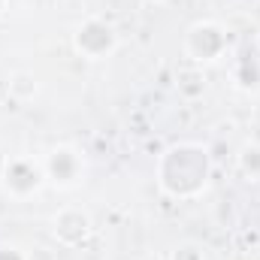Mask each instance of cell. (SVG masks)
<instances>
[{"label":"cell","instance_id":"cell-9","mask_svg":"<svg viewBox=\"0 0 260 260\" xmlns=\"http://www.w3.org/2000/svg\"><path fill=\"white\" fill-rule=\"evenodd\" d=\"M0 260H27V257H24L18 248H12V245H9V248H6V245H0Z\"/></svg>","mask_w":260,"mask_h":260},{"label":"cell","instance_id":"cell-1","mask_svg":"<svg viewBox=\"0 0 260 260\" xmlns=\"http://www.w3.org/2000/svg\"><path fill=\"white\" fill-rule=\"evenodd\" d=\"M209 179V157L197 145H179L160 160V185L173 197L197 194Z\"/></svg>","mask_w":260,"mask_h":260},{"label":"cell","instance_id":"cell-10","mask_svg":"<svg viewBox=\"0 0 260 260\" xmlns=\"http://www.w3.org/2000/svg\"><path fill=\"white\" fill-rule=\"evenodd\" d=\"M0 9H3V0H0Z\"/></svg>","mask_w":260,"mask_h":260},{"label":"cell","instance_id":"cell-2","mask_svg":"<svg viewBox=\"0 0 260 260\" xmlns=\"http://www.w3.org/2000/svg\"><path fill=\"white\" fill-rule=\"evenodd\" d=\"M73 43H76V49H79L85 58L97 61V58H103V55H109V52L115 49V34H112V27L103 24V21H85V24L76 30Z\"/></svg>","mask_w":260,"mask_h":260},{"label":"cell","instance_id":"cell-6","mask_svg":"<svg viewBox=\"0 0 260 260\" xmlns=\"http://www.w3.org/2000/svg\"><path fill=\"white\" fill-rule=\"evenodd\" d=\"M88 233H91V221H88V215L79 212V209H64V212L55 218V236H58V242H64V245H82Z\"/></svg>","mask_w":260,"mask_h":260},{"label":"cell","instance_id":"cell-5","mask_svg":"<svg viewBox=\"0 0 260 260\" xmlns=\"http://www.w3.org/2000/svg\"><path fill=\"white\" fill-rule=\"evenodd\" d=\"M46 173L55 185H76L82 173V160L73 148H55L46 160Z\"/></svg>","mask_w":260,"mask_h":260},{"label":"cell","instance_id":"cell-3","mask_svg":"<svg viewBox=\"0 0 260 260\" xmlns=\"http://www.w3.org/2000/svg\"><path fill=\"white\" fill-rule=\"evenodd\" d=\"M227 46V34L218 27V24H194L191 34H188V55L194 61H215Z\"/></svg>","mask_w":260,"mask_h":260},{"label":"cell","instance_id":"cell-8","mask_svg":"<svg viewBox=\"0 0 260 260\" xmlns=\"http://www.w3.org/2000/svg\"><path fill=\"white\" fill-rule=\"evenodd\" d=\"M242 167H245L248 173H260V148H248V151L242 154Z\"/></svg>","mask_w":260,"mask_h":260},{"label":"cell","instance_id":"cell-7","mask_svg":"<svg viewBox=\"0 0 260 260\" xmlns=\"http://www.w3.org/2000/svg\"><path fill=\"white\" fill-rule=\"evenodd\" d=\"M9 88H12L18 97H34V94H37V82H34L27 73H15L12 82H9Z\"/></svg>","mask_w":260,"mask_h":260},{"label":"cell","instance_id":"cell-4","mask_svg":"<svg viewBox=\"0 0 260 260\" xmlns=\"http://www.w3.org/2000/svg\"><path fill=\"white\" fill-rule=\"evenodd\" d=\"M3 182L12 197H30L43 185V173L30 160H9L3 170Z\"/></svg>","mask_w":260,"mask_h":260}]
</instances>
